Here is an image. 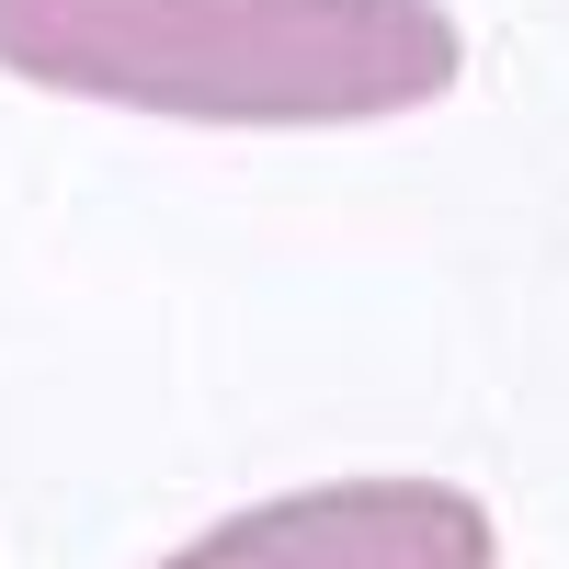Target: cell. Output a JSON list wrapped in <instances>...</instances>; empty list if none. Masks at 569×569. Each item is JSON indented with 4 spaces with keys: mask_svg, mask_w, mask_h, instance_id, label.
Instances as JSON below:
<instances>
[{
    "mask_svg": "<svg viewBox=\"0 0 569 569\" xmlns=\"http://www.w3.org/2000/svg\"><path fill=\"white\" fill-rule=\"evenodd\" d=\"M0 69L171 126H388L445 103V0H0Z\"/></svg>",
    "mask_w": 569,
    "mask_h": 569,
    "instance_id": "cell-1",
    "label": "cell"
},
{
    "mask_svg": "<svg viewBox=\"0 0 569 569\" xmlns=\"http://www.w3.org/2000/svg\"><path fill=\"white\" fill-rule=\"evenodd\" d=\"M160 569H501V525L456 479H330L182 536Z\"/></svg>",
    "mask_w": 569,
    "mask_h": 569,
    "instance_id": "cell-2",
    "label": "cell"
}]
</instances>
